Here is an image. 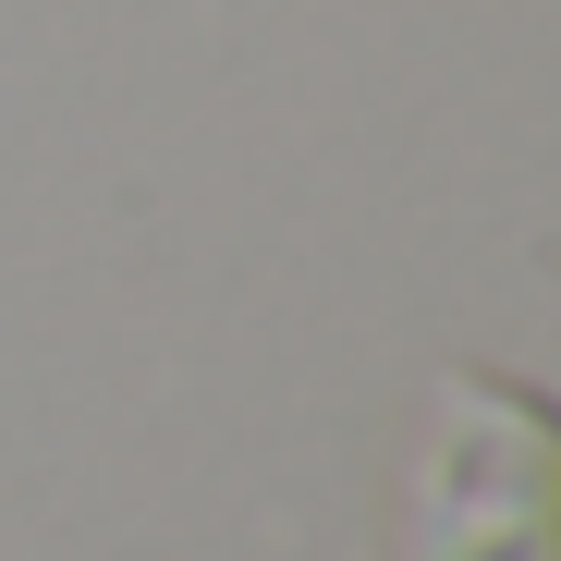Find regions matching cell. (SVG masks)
Instances as JSON below:
<instances>
[{"label":"cell","mask_w":561,"mask_h":561,"mask_svg":"<svg viewBox=\"0 0 561 561\" xmlns=\"http://www.w3.org/2000/svg\"><path fill=\"white\" fill-rule=\"evenodd\" d=\"M403 561H561V403L451 366L403 477Z\"/></svg>","instance_id":"6da1fadb"}]
</instances>
